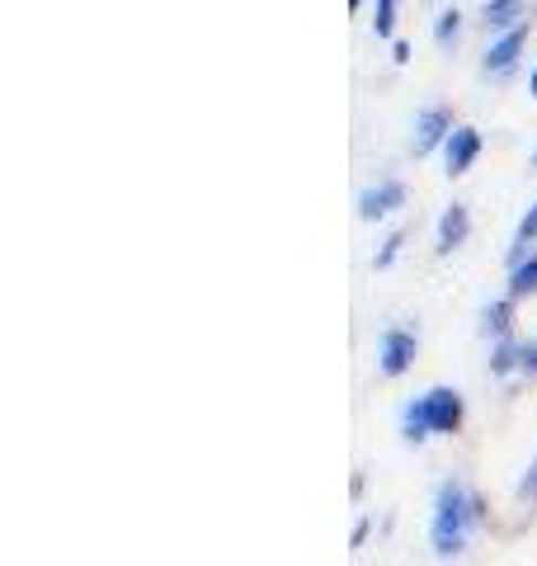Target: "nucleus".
<instances>
[{"label": "nucleus", "mask_w": 537, "mask_h": 566, "mask_svg": "<svg viewBox=\"0 0 537 566\" xmlns=\"http://www.w3.org/2000/svg\"><path fill=\"white\" fill-rule=\"evenodd\" d=\"M533 170H537V151H533Z\"/></svg>", "instance_id": "nucleus-23"}, {"label": "nucleus", "mask_w": 537, "mask_h": 566, "mask_svg": "<svg viewBox=\"0 0 537 566\" xmlns=\"http://www.w3.org/2000/svg\"><path fill=\"white\" fill-rule=\"evenodd\" d=\"M462 420H467V401H462L457 387H429V392L410 397L406 411H401V439L406 444H424L434 434H457Z\"/></svg>", "instance_id": "nucleus-2"}, {"label": "nucleus", "mask_w": 537, "mask_h": 566, "mask_svg": "<svg viewBox=\"0 0 537 566\" xmlns=\"http://www.w3.org/2000/svg\"><path fill=\"white\" fill-rule=\"evenodd\" d=\"M415 354H420V335H415V331L401 326V322L382 326V335H378V374H382V378H401V374H410Z\"/></svg>", "instance_id": "nucleus-3"}, {"label": "nucleus", "mask_w": 537, "mask_h": 566, "mask_svg": "<svg viewBox=\"0 0 537 566\" xmlns=\"http://www.w3.org/2000/svg\"><path fill=\"white\" fill-rule=\"evenodd\" d=\"M528 33L533 24H514L509 33H495V39L486 43V57H481V76H509V71L518 66V57H524V48H528Z\"/></svg>", "instance_id": "nucleus-5"}, {"label": "nucleus", "mask_w": 537, "mask_h": 566, "mask_svg": "<svg viewBox=\"0 0 537 566\" xmlns=\"http://www.w3.org/2000/svg\"><path fill=\"white\" fill-rule=\"evenodd\" d=\"M528 20V0H481V24L495 39V33H509L514 24Z\"/></svg>", "instance_id": "nucleus-9"}, {"label": "nucleus", "mask_w": 537, "mask_h": 566, "mask_svg": "<svg viewBox=\"0 0 537 566\" xmlns=\"http://www.w3.org/2000/svg\"><path fill=\"white\" fill-rule=\"evenodd\" d=\"M358 6H364V0H349V10H358Z\"/></svg>", "instance_id": "nucleus-22"}, {"label": "nucleus", "mask_w": 537, "mask_h": 566, "mask_svg": "<svg viewBox=\"0 0 537 566\" xmlns=\"http://www.w3.org/2000/svg\"><path fill=\"white\" fill-rule=\"evenodd\" d=\"M391 57H397L401 66L410 62V43H401V39H391Z\"/></svg>", "instance_id": "nucleus-20"}, {"label": "nucleus", "mask_w": 537, "mask_h": 566, "mask_svg": "<svg viewBox=\"0 0 537 566\" xmlns=\"http://www.w3.org/2000/svg\"><path fill=\"white\" fill-rule=\"evenodd\" d=\"M401 245H406V227H397V232L382 241V251L372 255V270H391V264H397V255H401Z\"/></svg>", "instance_id": "nucleus-16"}, {"label": "nucleus", "mask_w": 537, "mask_h": 566, "mask_svg": "<svg viewBox=\"0 0 537 566\" xmlns=\"http://www.w3.org/2000/svg\"><path fill=\"white\" fill-rule=\"evenodd\" d=\"M457 39H462V10H457V6H448V10L434 14V43H439L443 52H453Z\"/></svg>", "instance_id": "nucleus-14"}, {"label": "nucleus", "mask_w": 537, "mask_h": 566, "mask_svg": "<svg viewBox=\"0 0 537 566\" xmlns=\"http://www.w3.org/2000/svg\"><path fill=\"white\" fill-rule=\"evenodd\" d=\"M372 33H378L382 43L397 33V0H378V10H372Z\"/></svg>", "instance_id": "nucleus-15"}, {"label": "nucleus", "mask_w": 537, "mask_h": 566, "mask_svg": "<svg viewBox=\"0 0 537 566\" xmlns=\"http://www.w3.org/2000/svg\"><path fill=\"white\" fill-rule=\"evenodd\" d=\"M533 245H537V199H533V208L518 218V227H514V237H509V270L518 260H528L533 255Z\"/></svg>", "instance_id": "nucleus-12"}, {"label": "nucleus", "mask_w": 537, "mask_h": 566, "mask_svg": "<svg viewBox=\"0 0 537 566\" xmlns=\"http://www.w3.org/2000/svg\"><path fill=\"white\" fill-rule=\"evenodd\" d=\"M518 501H528V505H537V458L528 463V472H524V482H518Z\"/></svg>", "instance_id": "nucleus-17"}, {"label": "nucleus", "mask_w": 537, "mask_h": 566, "mask_svg": "<svg viewBox=\"0 0 537 566\" xmlns=\"http://www.w3.org/2000/svg\"><path fill=\"white\" fill-rule=\"evenodd\" d=\"M524 374L537 378V335H533V340H524Z\"/></svg>", "instance_id": "nucleus-18"}, {"label": "nucleus", "mask_w": 537, "mask_h": 566, "mask_svg": "<svg viewBox=\"0 0 537 566\" xmlns=\"http://www.w3.org/2000/svg\"><path fill=\"white\" fill-rule=\"evenodd\" d=\"M528 95L537 99V66H533V76H528Z\"/></svg>", "instance_id": "nucleus-21"}, {"label": "nucleus", "mask_w": 537, "mask_h": 566, "mask_svg": "<svg viewBox=\"0 0 537 566\" xmlns=\"http://www.w3.org/2000/svg\"><path fill=\"white\" fill-rule=\"evenodd\" d=\"M476 156H481V128H472V123H457L453 137L443 142V175H448V180L467 175L476 166Z\"/></svg>", "instance_id": "nucleus-7"}, {"label": "nucleus", "mask_w": 537, "mask_h": 566, "mask_svg": "<svg viewBox=\"0 0 537 566\" xmlns=\"http://www.w3.org/2000/svg\"><path fill=\"white\" fill-rule=\"evenodd\" d=\"M491 378H509V374H524V340L509 335V340H491Z\"/></svg>", "instance_id": "nucleus-10"}, {"label": "nucleus", "mask_w": 537, "mask_h": 566, "mask_svg": "<svg viewBox=\"0 0 537 566\" xmlns=\"http://www.w3.org/2000/svg\"><path fill=\"white\" fill-rule=\"evenodd\" d=\"M453 109L448 104H424V109L415 114V133H410V151L415 156H434L443 151V142L453 137Z\"/></svg>", "instance_id": "nucleus-4"}, {"label": "nucleus", "mask_w": 537, "mask_h": 566, "mask_svg": "<svg viewBox=\"0 0 537 566\" xmlns=\"http://www.w3.org/2000/svg\"><path fill=\"white\" fill-rule=\"evenodd\" d=\"M406 199H410V189L397 180V175H387V180L368 185L364 193H358L354 208H358V218H364V222H382V218H391V212H401Z\"/></svg>", "instance_id": "nucleus-6"}, {"label": "nucleus", "mask_w": 537, "mask_h": 566, "mask_svg": "<svg viewBox=\"0 0 537 566\" xmlns=\"http://www.w3.org/2000/svg\"><path fill=\"white\" fill-rule=\"evenodd\" d=\"M368 528H372V520H368V515L354 524V547H364V543H368Z\"/></svg>", "instance_id": "nucleus-19"}, {"label": "nucleus", "mask_w": 537, "mask_h": 566, "mask_svg": "<svg viewBox=\"0 0 537 566\" xmlns=\"http://www.w3.org/2000/svg\"><path fill=\"white\" fill-rule=\"evenodd\" d=\"M533 293H537V251L528 260H518L509 270V283H505V297H514V303H524Z\"/></svg>", "instance_id": "nucleus-13"}, {"label": "nucleus", "mask_w": 537, "mask_h": 566, "mask_svg": "<svg viewBox=\"0 0 537 566\" xmlns=\"http://www.w3.org/2000/svg\"><path fill=\"white\" fill-rule=\"evenodd\" d=\"M481 335H491V340H509L514 335V297H495V303L481 307Z\"/></svg>", "instance_id": "nucleus-11"}, {"label": "nucleus", "mask_w": 537, "mask_h": 566, "mask_svg": "<svg viewBox=\"0 0 537 566\" xmlns=\"http://www.w3.org/2000/svg\"><path fill=\"white\" fill-rule=\"evenodd\" d=\"M467 237H472V208L453 199V203L439 212V227H434V255H453V251H462V245H467Z\"/></svg>", "instance_id": "nucleus-8"}, {"label": "nucleus", "mask_w": 537, "mask_h": 566, "mask_svg": "<svg viewBox=\"0 0 537 566\" xmlns=\"http://www.w3.org/2000/svg\"><path fill=\"white\" fill-rule=\"evenodd\" d=\"M486 501H481V491L457 482V476H448L439 482L434 491V515H429V547H434V557L453 562L457 553H467V543L481 524H486Z\"/></svg>", "instance_id": "nucleus-1"}]
</instances>
